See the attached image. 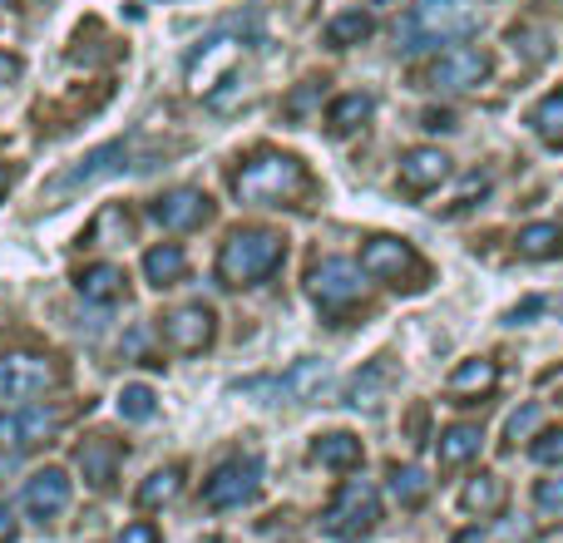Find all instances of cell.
<instances>
[{
  "label": "cell",
  "instance_id": "obj_19",
  "mask_svg": "<svg viewBox=\"0 0 563 543\" xmlns=\"http://www.w3.org/2000/svg\"><path fill=\"white\" fill-rule=\"evenodd\" d=\"M311 459H317L321 469H356L361 465V440L346 435V430H331V435H321L317 445H311Z\"/></svg>",
  "mask_w": 563,
  "mask_h": 543
},
{
  "label": "cell",
  "instance_id": "obj_28",
  "mask_svg": "<svg viewBox=\"0 0 563 543\" xmlns=\"http://www.w3.org/2000/svg\"><path fill=\"white\" fill-rule=\"evenodd\" d=\"M327 376H331L327 361H297V366L277 380V390L282 396H291V400H311L321 386H327Z\"/></svg>",
  "mask_w": 563,
  "mask_h": 543
},
{
  "label": "cell",
  "instance_id": "obj_17",
  "mask_svg": "<svg viewBox=\"0 0 563 543\" xmlns=\"http://www.w3.org/2000/svg\"><path fill=\"white\" fill-rule=\"evenodd\" d=\"M450 396H489V390L499 386V366L495 361H485V356H475V361H460L455 370H450Z\"/></svg>",
  "mask_w": 563,
  "mask_h": 543
},
{
  "label": "cell",
  "instance_id": "obj_36",
  "mask_svg": "<svg viewBox=\"0 0 563 543\" xmlns=\"http://www.w3.org/2000/svg\"><path fill=\"white\" fill-rule=\"evenodd\" d=\"M119 543H164V539H158V529L148 524V519H139V524H129L124 534H119Z\"/></svg>",
  "mask_w": 563,
  "mask_h": 543
},
{
  "label": "cell",
  "instance_id": "obj_16",
  "mask_svg": "<svg viewBox=\"0 0 563 543\" xmlns=\"http://www.w3.org/2000/svg\"><path fill=\"white\" fill-rule=\"evenodd\" d=\"M119 459H124V445H119V440L95 435V440L79 445V475H85L89 489H109L114 485V475H119Z\"/></svg>",
  "mask_w": 563,
  "mask_h": 543
},
{
  "label": "cell",
  "instance_id": "obj_12",
  "mask_svg": "<svg viewBox=\"0 0 563 543\" xmlns=\"http://www.w3.org/2000/svg\"><path fill=\"white\" fill-rule=\"evenodd\" d=\"M450 178V158L440 154L435 144H416L400 154V188L406 193H430V188H440Z\"/></svg>",
  "mask_w": 563,
  "mask_h": 543
},
{
  "label": "cell",
  "instance_id": "obj_38",
  "mask_svg": "<svg viewBox=\"0 0 563 543\" xmlns=\"http://www.w3.org/2000/svg\"><path fill=\"white\" fill-rule=\"evenodd\" d=\"M15 539V519H10V509L0 505V543H10Z\"/></svg>",
  "mask_w": 563,
  "mask_h": 543
},
{
  "label": "cell",
  "instance_id": "obj_9",
  "mask_svg": "<svg viewBox=\"0 0 563 543\" xmlns=\"http://www.w3.org/2000/svg\"><path fill=\"white\" fill-rule=\"evenodd\" d=\"M485 75H489V55L475 45H450L445 55L426 69V79L435 89H475Z\"/></svg>",
  "mask_w": 563,
  "mask_h": 543
},
{
  "label": "cell",
  "instance_id": "obj_6",
  "mask_svg": "<svg viewBox=\"0 0 563 543\" xmlns=\"http://www.w3.org/2000/svg\"><path fill=\"white\" fill-rule=\"evenodd\" d=\"M361 277H366V272L356 263H346V257H321V263L311 267L307 287L321 311H346L351 301H361V287H366Z\"/></svg>",
  "mask_w": 563,
  "mask_h": 543
},
{
  "label": "cell",
  "instance_id": "obj_30",
  "mask_svg": "<svg viewBox=\"0 0 563 543\" xmlns=\"http://www.w3.org/2000/svg\"><path fill=\"white\" fill-rule=\"evenodd\" d=\"M529 129H534L549 148H563V89L544 95L534 109H529Z\"/></svg>",
  "mask_w": 563,
  "mask_h": 543
},
{
  "label": "cell",
  "instance_id": "obj_18",
  "mask_svg": "<svg viewBox=\"0 0 563 543\" xmlns=\"http://www.w3.org/2000/svg\"><path fill=\"white\" fill-rule=\"evenodd\" d=\"M371 114H376V99L361 95V89H351V95L331 99V109H327V129H331V134H356V129L366 124Z\"/></svg>",
  "mask_w": 563,
  "mask_h": 543
},
{
  "label": "cell",
  "instance_id": "obj_10",
  "mask_svg": "<svg viewBox=\"0 0 563 543\" xmlns=\"http://www.w3.org/2000/svg\"><path fill=\"white\" fill-rule=\"evenodd\" d=\"M55 386V366L45 356H5L0 361V400H35Z\"/></svg>",
  "mask_w": 563,
  "mask_h": 543
},
{
  "label": "cell",
  "instance_id": "obj_11",
  "mask_svg": "<svg viewBox=\"0 0 563 543\" xmlns=\"http://www.w3.org/2000/svg\"><path fill=\"white\" fill-rule=\"evenodd\" d=\"M154 223L168 228V233H188V228H198L208 213H213V203H208L203 188H168L164 198H154Z\"/></svg>",
  "mask_w": 563,
  "mask_h": 543
},
{
  "label": "cell",
  "instance_id": "obj_2",
  "mask_svg": "<svg viewBox=\"0 0 563 543\" xmlns=\"http://www.w3.org/2000/svg\"><path fill=\"white\" fill-rule=\"evenodd\" d=\"M233 193L243 198V203H277L282 208L307 193V168L291 154H257L253 164L238 168Z\"/></svg>",
  "mask_w": 563,
  "mask_h": 543
},
{
  "label": "cell",
  "instance_id": "obj_5",
  "mask_svg": "<svg viewBox=\"0 0 563 543\" xmlns=\"http://www.w3.org/2000/svg\"><path fill=\"white\" fill-rule=\"evenodd\" d=\"M257 489H263V465H257L253 455L228 459V465H218L213 475H208L203 505L208 509H243V505H253L257 499Z\"/></svg>",
  "mask_w": 563,
  "mask_h": 543
},
{
  "label": "cell",
  "instance_id": "obj_13",
  "mask_svg": "<svg viewBox=\"0 0 563 543\" xmlns=\"http://www.w3.org/2000/svg\"><path fill=\"white\" fill-rule=\"evenodd\" d=\"M164 336L174 351L194 356V351H203L208 341H213V311H208L203 301H188V307H178L174 317L164 321Z\"/></svg>",
  "mask_w": 563,
  "mask_h": 543
},
{
  "label": "cell",
  "instance_id": "obj_37",
  "mask_svg": "<svg viewBox=\"0 0 563 543\" xmlns=\"http://www.w3.org/2000/svg\"><path fill=\"white\" fill-rule=\"evenodd\" d=\"M25 75V59L20 55H0V85H5V79H20Z\"/></svg>",
  "mask_w": 563,
  "mask_h": 543
},
{
  "label": "cell",
  "instance_id": "obj_29",
  "mask_svg": "<svg viewBox=\"0 0 563 543\" xmlns=\"http://www.w3.org/2000/svg\"><path fill=\"white\" fill-rule=\"evenodd\" d=\"M178 489H184V469H178V465L154 469V475L139 485V509H164V505H174Z\"/></svg>",
  "mask_w": 563,
  "mask_h": 543
},
{
  "label": "cell",
  "instance_id": "obj_3",
  "mask_svg": "<svg viewBox=\"0 0 563 543\" xmlns=\"http://www.w3.org/2000/svg\"><path fill=\"white\" fill-rule=\"evenodd\" d=\"M277 263H282V237L267 233V228H243L218 253V277H223V287H253Z\"/></svg>",
  "mask_w": 563,
  "mask_h": 543
},
{
  "label": "cell",
  "instance_id": "obj_20",
  "mask_svg": "<svg viewBox=\"0 0 563 543\" xmlns=\"http://www.w3.org/2000/svg\"><path fill=\"white\" fill-rule=\"evenodd\" d=\"M75 287H79L85 301H119L124 297V272H119L114 263H95V267L79 272Z\"/></svg>",
  "mask_w": 563,
  "mask_h": 543
},
{
  "label": "cell",
  "instance_id": "obj_32",
  "mask_svg": "<svg viewBox=\"0 0 563 543\" xmlns=\"http://www.w3.org/2000/svg\"><path fill=\"white\" fill-rule=\"evenodd\" d=\"M539 430V406L529 400V406H519L515 415L505 420V440H525V435H534Z\"/></svg>",
  "mask_w": 563,
  "mask_h": 543
},
{
  "label": "cell",
  "instance_id": "obj_14",
  "mask_svg": "<svg viewBox=\"0 0 563 543\" xmlns=\"http://www.w3.org/2000/svg\"><path fill=\"white\" fill-rule=\"evenodd\" d=\"M69 495H75V485H69V475L65 469H40L35 479L25 485V509H30V519H55V514H65L69 509Z\"/></svg>",
  "mask_w": 563,
  "mask_h": 543
},
{
  "label": "cell",
  "instance_id": "obj_35",
  "mask_svg": "<svg viewBox=\"0 0 563 543\" xmlns=\"http://www.w3.org/2000/svg\"><path fill=\"white\" fill-rule=\"evenodd\" d=\"M509 40H515V49H525V55L534 59V65L549 55V49H544V35H534V30H515V35H509Z\"/></svg>",
  "mask_w": 563,
  "mask_h": 543
},
{
  "label": "cell",
  "instance_id": "obj_31",
  "mask_svg": "<svg viewBox=\"0 0 563 543\" xmlns=\"http://www.w3.org/2000/svg\"><path fill=\"white\" fill-rule=\"evenodd\" d=\"M119 415L134 420V425L154 420V390H148V386H124V390H119Z\"/></svg>",
  "mask_w": 563,
  "mask_h": 543
},
{
  "label": "cell",
  "instance_id": "obj_15",
  "mask_svg": "<svg viewBox=\"0 0 563 543\" xmlns=\"http://www.w3.org/2000/svg\"><path fill=\"white\" fill-rule=\"evenodd\" d=\"M416 253H410V243H400V237H371L366 247H361V272L366 277H386V281H400L406 272H416Z\"/></svg>",
  "mask_w": 563,
  "mask_h": 543
},
{
  "label": "cell",
  "instance_id": "obj_21",
  "mask_svg": "<svg viewBox=\"0 0 563 543\" xmlns=\"http://www.w3.org/2000/svg\"><path fill=\"white\" fill-rule=\"evenodd\" d=\"M515 247H519V257H529V263H549V257L563 253V228L559 223H529V228H519Z\"/></svg>",
  "mask_w": 563,
  "mask_h": 543
},
{
  "label": "cell",
  "instance_id": "obj_25",
  "mask_svg": "<svg viewBox=\"0 0 563 543\" xmlns=\"http://www.w3.org/2000/svg\"><path fill=\"white\" fill-rule=\"evenodd\" d=\"M430 489H435V479H430L420 465H396L390 469V495H396L400 509H420L430 499Z\"/></svg>",
  "mask_w": 563,
  "mask_h": 543
},
{
  "label": "cell",
  "instance_id": "obj_33",
  "mask_svg": "<svg viewBox=\"0 0 563 543\" xmlns=\"http://www.w3.org/2000/svg\"><path fill=\"white\" fill-rule=\"evenodd\" d=\"M529 455L539 459V465H563V430H544V435L534 440V450Z\"/></svg>",
  "mask_w": 563,
  "mask_h": 543
},
{
  "label": "cell",
  "instance_id": "obj_41",
  "mask_svg": "<svg viewBox=\"0 0 563 543\" xmlns=\"http://www.w3.org/2000/svg\"><path fill=\"white\" fill-rule=\"evenodd\" d=\"M0 5H5V0H0Z\"/></svg>",
  "mask_w": 563,
  "mask_h": 543
},
{
  "label": "cell",
  "instance_id": "obj_1",
  "mask_svg": "<svg viewBox=\"0 0 563 543\" xmlns=\"http://www.w3.org/2000/svg\"><path fill=\"white\" fill-rule=\"evenodd\" d=\"M479 30V5L475 0H420L406 15V25L396 30L400 55H416L430 45H450V40H465Z\"/></svg>",
  "mask_w": 563,
  "mask_h": 543
},
{
  "label": "cell",
  "instance_id": "obj_27",
  "mask_svg": "<svg viewBox=\"0 0 563 543\" xmlns=\"http://www.w3.org/2000/svg\"><path fill=\"white\" fill-rule=\"evenodd\" d=\"M376 35V20L366 15V10H341V15H331V25H327V45L331 49H351V45H361V40H371Z\"/></svg>",
  "mask_w": 563,
  "mask_h": 543
},
{
  "label": "cell",
  "instance_id": "obj_22",
  "mask_svg": "<svg viewBox=\"0 0 563 543\" xmlns=\"http://www.w3.org/2000/svg\"><path fill=\"white\" fill-rule=\"evenodd\" d=\"M386 386H390V366L386 361H371L361 376H351V386H346V406H366V410H376L380 400H386Z\"/></svg>",
  "mask_w": 563,
  "mask_h": 543
},
{
  "label": "cell",
  "instance_id": "obj_8",
  "mask_svg": "<svg viewBox=\"0 0 563 543\" xmlns=\"http://www.w3.org/2000/svg\"><path fill=\"white\" fill-rule=\"evenodd\" d=\"M59 430V410L49 406H15L10 415H0V450H35L45 445L49 435Z\"/></svg>",
  "mask_w": 563,
  "mask_h": 543
},
{
  "label": "cell",
  "instance_id": "obj_26",
  "mask_svg": "<svg viewBox=\"0 0 563 543\" xmlns=\"http://www.w3.org/2000/svg\"><path fill=\"white\" fill-rule=\"evenodd\" d=\"M460 505H465V514H499L505 509V479L499 475H475L465 485V495H460Z\"/></svg>",
  "mask_w": 563,
  "mask_h": 543
},
{
  "label": "cell",
  "instance_id": "obj_24",
  "mask_svg": "<svg viewBox=\"0 0 563 543\" xmlns=\"http://www.w3.org/2000/svg\"><path fill=\"white\" fill-rule=\"evenodd\" d=\"M188 272V257L178 243H164V247H148L144 253V277L154 281V287H174V281H184Z\"/></svg>",
  "mask_w": 563,
  "mask_h": 543
},
{
  "label": "cell",
  "instance_id": "obj_7",
  "mask_svg": "<svg viewBox=\"0 0 563 543\" xmlns=\"http://www.w3.org/2000/svg\"><path fill=\"white\" fill-rule=\"evenodd\" d=\"M129 138H114V144H104V148H95V154H85L75 168H65V174L49 184V198H65V193H75V188H89V184H99V178H109V174H119V168H129Z\"/></svg>",
  "mask_w": 563,
  "mask_h": 543
},
{
  "label": "cell",
  "instance_id": "obj_4",
  "mask_svg": "<svg viewBox=\"0 0 563 543\" xmlns=\"http://www.w3.org/2000/svg\"><path fill=\"white\" fill-rule=\"evenodd\" d=\"M380 519V499L366 479H346V485L331 495V505L321 509V534L327 539H341V543H361L376 529Z\"/></svg>",
  "mask_w": 563,
  "mask_h": 543
},
{
  "label": "cell",
  "instance_id": "obj_40",
  "mask_svg": "<svg viewBox=\"0 0 563 543\" xmlns=\"http://www.w3.org/2000/svg\"><path fill=\"white\" fill-rule=\"evenodd\" d=\"M5 188H10V168H0V193H5Z\"/></svg>",
  "mask_w": 563,
  "mask_h": 543
},
{
  "label": "cell",
  "instance_id": "obj_34",
  "mask_svg": "<svg viewBox=\"0 0 563 543\" xmlns=\"http://www.w3.org/2000/svg\"><path fill=\"white\" fill-rule=\"evenodd\" d=\"M534 499H539V509H544V514H563V475H554V479H539Z\"/></svg>",
  "mask_w": 563,
  "mask_h": 543
},
{
  "label": "cell",
  "instance_id": "obj_23",
  "mask_svg": "<svg viewBox=\"0 0 563 543\" xmlns=\"http://www.w3.org/2000/svg\"><path fill=\"white\" fill-rule=\"evenodd\" d=\"M479 450H485V435H479V425H450L445 435H440V465L460 469V465H470Z\"/></svg>",
  "mask_w": 563,
  "mask_h": 543
},
{
  "label": "cell",
  "instance_id": "obj_39",
  "mask_svg": "<svg viewBox=\"0 0 563 543\" xmlns=\"http://www.w3.org/2000/svg\"><path fill=\"white\" fill-rule=\"evenodd\" d=\"M455 543H485V529H465V534H455Z\"/></svg>",
  "mask_w": 563,
  "mask_h": 543
}]
</instances>
